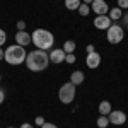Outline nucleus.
<instances>
[{"instance_id":"f257e3e1","label":"nucleus","mask_w":128,"mask_h":128,"mask_svg":"<svg viewBox=\"0 0 128 128\" xmlns=\"http://www.w3.org/2000/svg\"><path fill=\"white\" fill-rule=\"evenodd\" d=\"M50 65V55L44 50H34L28 53V58H26V67L31 72H43L46 70V67Z\"/></svg>"},{"instance_id":"f03ea898","label":"nucleus","mask_w":128,"mask_h":128,"mask_svg":"<svg viewBox=\"0 0 128 128\" xmlns=\"http://www.w3.org/2000/svg\"><path fill=\"white\" fill-rule=\"evenodd\" d=\"M31 38H32V43H34V46L38 50H44V51H48V50L53 48V44H55V38H53V34L46 29H34L32 31V34H31Z\"/></svg>"},{"instance_id":"7ed1b4c3","label":"nucleus","mask_w":128,"mask_h":128,"mask_svg":"<svg viewBox=\"0 0 128 128\" xmlns=\"http://www.w3.org/2000/svg\"><path fill=\"white\" fill-rule=\"evenodd\" d=\"M26 58H28V51L24 50V46H20L17 43L5 50V56H4V60L9 65H20L26 62Z\"/></svg>"},{"instance_id":"20e7f679","label":"nucleus","mask_w":128,"mask_h":128,"mask_svg":"<svg viewBox=\"0 0 128 128\" xmlns=\"http://www.w3.org/2000/svg\"><path fill=\"white\" fill-rule=\"evenodd\" d=\"M123 38H125V31L120 24H111L109 29L106 31V40L109 44H118L123 41Z\"/></svg>"},{"instance_id":"39448f33","label":"nucleus","mask_w":128,"mask_h":128,"mask_svg":"<svg viewBox=\"0 0 128 128\" xmlns=\"http://www.w3.org/2000/svg\"><path fill=\"white\" fill-rule=\"evenodd\" d=\"M75 86L72 84V82H67V84H63L58 90V99L63 102V104H70L74 99H75Z\"/></svg>"},{"instance_id":"423d86ee","label":"nucleus","mask_w":128,"mask_h":128,"mask_svg":"<svg viewBox=\"0 0 128 128\" xmlns=\"http://www.w3.org/2000/svg\"><path fill=\"white\" fill-rule=\"evenodd\" d=\"M108 118H109V123L120 126V125H125V123H126V113H125V111H120V109H113V111L109 113Z\"/></svg>"},{"instance_id":"0eeeda50","label":"nucleus","mask_w":128,"mask_h":128,"mask_svg":"<svg viewBox=\"0 0 128 128\" xmlns=\"http://www.w3.org/2000/svg\"><path fill=\"white\" fill-rule=\"evenodd\" d=\"M94 28L96 29H101V31H108L109 26L113 24V20L109 19V16H96V19H94Z\"/></svg>"},{"instance_id":"6e6552de","label":"nucleus","mask_w":128,"mask_h":128,"mask_svg":"<svg viewBox=\"0 0 128 128\" xmlns=\"http://www.w3.org/2000/svg\"><path fill=\"white\" fill-rule=\"evenodd\" d=\"M90 10L96 12L98 16H108L109 7H108V4H106L104 0H94V2L90 4Z\"/></svg>"},{"instance_id":"1a4fd4ad","label":"nucleus","mask_w":128,"mask_h":128,"mask_svg":"<svg viewBox=\"0 0 128 128\" xmlns=\"http://www.w3.org/2000/svg\"><path fill=\"white\" fill-rule=\"evenodd\" d=\"M50 62L51 63H55V65H60V63H63L65 62V56H67V53L63 51V48H55V50H50Z\"/></svg>"},{"instance_id":"9d476101","label":"nucleus","mask_w":128,"mask_h":128,"mask_svg":"<svg viewBox=\"0 0 128 128\" xmlns=\"http://www.w3.org/2000/svg\"><path fill=\"white\" fill-rule=\"evenodd\" d=\"M86 65H87L89 68H98L99 65H101V55H99L98 51H92V53H87V58H86Z\"/></svg>"},{"instance_id":"9b49d317","label":"nucleus","mask_w":128,"mask_h":128,"mask_svg":"<svg viewBox=\"0 0 128 128\" xmlns=\"http://www.w3.org/2000/svg\"><path fill=\"white\" fill-rule=\"evenodd\" d=\"M16 43L26 48L28 44L32 43V38H31L29 32H26V31H17V32H16Z\"/></svg>"},{"instance_id":"f8f14e48","label":"nucleus","mask_w":128,"mask_h":128,"mask_svg":"<svg viewBox=\"0 0 128 128\" xmlns=\"http://www.w3.org/2000/svg\"><path fill=\"white\" fill-rule=\"evenodd\" d=\"M86 79V75H84V72L82 70H75V72H72V75H70V82L74 84V86H80L82 82Z\"/></svg>"},{"instance_id":"ddd939ff","label":"nucleus","mask_w":128,"mask_h":128,"mask_svg":"<svg viewBox=\"0 0 128 128\" xmlns=\"http://www.w3.org/2000/svg\"><path fill=\"white\" fill-rule=\"evenodd\" d=\"M98 109H99V114H104V116H109V113L113 111L109 101H101L99 106H98Z\"/></svg>"},{"instance_id":"4468645a","label":"nucleus","mask_w":128,"mask_h":128,"mask_svg":"<svg viewBox=\"0 0 128 128\" xmlns=\"http://www.w3.org/2000/svg\"><path fill=\"white\" fill-rule=\"evenodd\" d=\"M108 16H109V19L113 20V22H116V20H121V17H123V10L116 5L114 9H109Z\"/></svg>"},{"instance_id":"2eb2a0df","label":"nucleus","mask_w":128,"mask_h":128,"mask_svg":"<svg viewBox=\"0 0 128 128\" xmlns=\"http://www.w3.org/2000/svg\"><path fill=\"white\" fill-rule=\"evenodd\" d=\"M82 4V0H65V7L68 10H77Z\"/></svg>"},{"instance_id":"dca6fc26","label":"nucleus","mask_w":128,"mask_h":128,"mask_svg":"<svg viewBox=\"0 0 128 128\" xmlns=\"http://www.w3.org/2000/svg\"><path fill=\"white\" fill-rule=\"evenodd\" d=\"M96 125H98V128H106L109 125V118H108V116H104V114H99Z\"/></svg>"},{"instance_id":"f3484780","label":"nucleus","mask_w":128,"mask_h":128,"mask_svg":"<svg viewBox=\"0 0 128 128\" xmlns=\"http://www.w3.org/2000/svg\"><path fill=\"white\" fill-rule=\"evenodd\" d=\"M75 48H77V44H75L74 41L68 40V41H65V43H63V51H65V53H74Z\"/></svg>"},{"instance_id":"a211bd4d","label":"nucleus","mask_w":128,"mask_h":128,"mask_svg":"<svg viewBox=\"0 0 128 128\" xmlns=\"http://www.w3.org/2000/svg\"><path fill=\"white\" fill-rule=\"evenodd\" d=\"M77 10H79L80 16H84V17H86V16H89V14H90V5H87V4H80V7Z\"/></svg>"},{"instance_id":"6ab92c4d","label":"nucleus","mask_w":128,"mask_h":128,"mask_svg":"<svg viewBox=\"0 0 128 128\" xmlns=\"http://www.w3.org/2000/svg\"><path fill=\"white\" fill-rule=\"evenodd\" d=\"M75 60H77V56L74 53H67V56H65V62L67 63H75Z\"/></svg>"},{"instance_id":"aec40b11","label":"nucleus","mask_w":128,"mask_h":128,"mask_svg":"<svg viewBox=\"0 0 128 128\" xmlns=\"http://www.w3.org/2000/svg\"><path fill=\"white\" fill-rule=\"evenodd\" d=\"M5 40H7V32L0 29V48H2V44H5Z\"/></svg>"},{"instance_id":"412c9836","label":"nucleus","mask_w":128,"mask_h":128,"mask_svg":"<svg viewBox=\"0 0 128 128\" xmlns=\"http://www.w3.org/2000/svg\"><path fill=\"white\" fill-rule=\"evenodd\" d=\"M118 7L121 10H128V0H118Z\"/></svg>"},{"instance_id":"4be33fe9","label":"nucleus","mask_w":128,"mask_h":128,"mask_svg":"<svg viewBox=\"0 0 128 128\" xmlns=\"http://www.w3.org/2000/svg\"><path fill=\"white\" fill-rule=\"evenodd\" d=\"M17 31H26V22L24 20H17Z\"/></svg>"},{"instance_id":"5701e85b","label":"nucleus","mask_w":128,"mask_h":128,"mask_svg":"<svg viewBox=\"0 0 128 128\" xmlns=\"http://www.w3.org/2000/svg\"><path fill=\"white\" fill-rule=\"evenodd\" d=\"M34 123H36L38 126H43V125H44L46 121H44V118H43V116H36V120H34Z\"/></svg>"},{"instance_id":"b1692460","label":"nucleus","mask_w":128,"mask_h":128,"mask_svg":"<svg viewBox=\"0 0 128 128\" xmlns=\"http://www.w3.org/2000/svg\"><path fill=\"white\" fill-rule=\"evenodd\" d=\"M4 101H5V90H4V89H0V104H2Z\"/></svg>"},{"instance_id":"393cba45","label":"nucleus","mask_w":128,"mask_h":128,"mask_svg":"<svg viewBox=\"0 0 128 128\" xmlns=\"http://www.w3.org/2000/svg\"><path fill=\"white\" fill-rule=\"evenodd\" d=\"M41 128H58V126H56L55 123H44V125H43Z\"/></svg>"},{"instance_id":"a878e982","label":"nucleus","mask_w":128,"mask_h":128,"mask_svg":"<svg viewBox=\"0 0 128 128\" xmlns=\"http://www.w3.org/2000/svg\"><path fill=\"white\" fill-rule=\"evenodd\" d=\"M20 128H34V126H32L31 123H22V125H20Z\"/></svg>"},{"instance_id":"bb28decb","label":"nucleus","mask_w":128,"mask_h":128,"mask_svg":"<svg viewBox=\"0 0 128 128\" xmlns=\"http://www.w3.org/2000/svg\"><path fill=\"white\" fill-rule=\"evenodd\" d=\"M89 51V53H92V51H94V44H87V48H86Z\"/></svg>"},{"instance_id":"cd10ccee","label":"nucleus","mask_w":128,"mask_h":128,"mask_svg":"<svg viewBox=\"0 0 128 128\" xmlns=\"http://www.w3.org/2000/svg\"><path fill=\"white\" fill-rule=\"evenodd\" d=\"M4 56H5V50L0 48V60H4Z\"/></svg>"},{"instance_id":"c85d7f7f","label":"nucleus","mask_w":128,"mask_h":128,"mask_svg":"<svg viewBox=\"0 0 128 128\" xmlns=\"http://www.w3.org/2000/svg\"><path fill=\"white\" fill-rule=\"evenodd\" d=\"M92 2H94V0H82V4H87V5H90Z\"/></svg>"},{"instance_id":"c756f323","label":"nucleus","mask_w":128,"mask_h":128,"mask_svg":"<svg viewBox=\"0 0 128 128\" xmlns=\"http://www.w3.org/2000/svg\"><path fill=\"white\" fill-rule=\"evenodd\" d=\"M126 17H128V10H126Z\"/></svg>"},{"instance_id":"7c9ffc66","label":"nucleus","mask_w":128,"mask_h":128,"mask_svg":"<svg viewBox=\"0 0 128 128\" xmlns=\"http://www.w3.org/2000/svg\"><path fill=\"white\" fill-rule=\"evenodd\" d=\"M7 128H14V126H7Z\"/></svg>"},{"instance_id":"2f4dec72","label":"nucleus","mask_w":128,"mask_h":128,"mask_svg":"<svg viewBox=\"0 0 128 128\" xmlns=\"http://www.w3.org/2000/svg\"><path fill=\"white\" fill-rule=\"evenodd\" d=\"M0 80H2V75H0Z\"/></svg>"},{"instance_id":"473e14b6","label":"nucleus","mask_w":128,"mask_h":128,"mask_svg":"<svg viewBox=\"0 0 128 128\" xmlns=\"http://www.w3.org/2000/svg\"><path fill=\"white\" fill-rule=\"evenodd\" d=\"M126 29H128V26H126Z\"/></svg>"}]
</instances>
